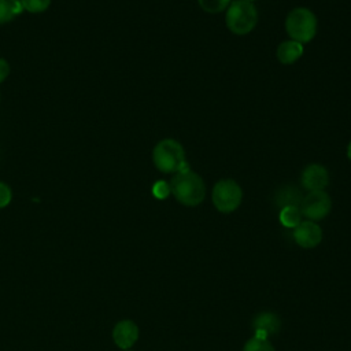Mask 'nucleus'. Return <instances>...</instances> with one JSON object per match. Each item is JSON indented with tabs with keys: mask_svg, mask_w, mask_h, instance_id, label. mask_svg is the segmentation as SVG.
<instances>
[{
	"mask_svg": "<svg viewBox=\"0 0 351 351\" xmlns=\"http://www.w3.org/2000/svg\"><path fill=\"white\" fill-rule=\"evenodd\" d=\"M170 184V193L184 206H199L206 197V185L203 178L192 169L177 171Z\"/></svg>",
	"mask_w": 351,
	"mask_h": 351,
	"instance_id": "obj_1",
	"label": "nucleus"
},
{
	"mask_svg": "<svg viewBox=\"0 0 351 351\" xmlns=\"http://www.w3.org/2000/svg\"><path fill=\"white\" fill-rule=\"evenodd\" d=\"M152 160L155 167L166 174H176L177 171L191 169L185 159L182 144L174 138L160 140L154 147Z\"/></svg>",
	"mask_w": 351,
	"mask_h": 351,
	"instance_id": "obj_2",
	"label": "nucleus"
},
{
	"mask_svg": "<svg viewBox=\"0 0 351 351\" xmlns=\"http://www.w3.org/2000/svg\"><path fill=\"white\" fill-rule=\"evenodd\" d=\"M318 21L315 14L307 7L291 10L285 18V30L291 40L300 44L310 43L317 34Z\"/></svg>",
	"mask_w": 351,
	"mask_h": 351,
	"instance_id": "obj_3",
	"label": "nucleus"
},
{
	"mask_svg": "<svg viewBox=\"0 0 351 351\" xmlns=\"http://www.w3.org/2000/svg\"><path fill=\"white\" fill-rule=\"evenodd\" d=\"M225 23L228 29L237 36L252 32L258 23V11L251 1L234 0L226 8Z\"/></svg>",
	"mask_w": 351,
	"mask_h": 351,
	"instance_id": "obj_4",
	"label": "nucleus"
},
{
	"mask_svg": "<svg viewBox=\"0 0 351 351\" xmlns=\"http://www.w3.org/2000/svg\"><path fill=\"white\" fill-rule=\"evenodd\" d=\"M211 199L214 207L223 214L233 213L239 208L243 200L241 186L232 178H222L217 181L213 188Z\"/></svg>",
	"mask_w": 351,
	"mask_h": 351,
	"instance_id": "obj_5",
	"label": "nucleus"
},
{
	"mask_svg": "<svg viewBox=\"0 0 351 351\" xmlns=\"http://www.w3.org/2000/svg\"><path fill=\"white\" fill-rule=\"evenodd\" d=\"M300 213L308 221L317 222L324 219L332 208V200L325 191H311L303 196Z\"/></svg>",
	"mask_w": 351,
	"mask_h": 351,
	"instance_id": "obj_6",
	"label": "nucleus"
},
{
	"mask_svg": "<svg viewBox=\"0 0 351 351\" xmlns=\"http://www.w3.org/2000/svg\"><path fill=\"white\" fill-rule=\"evenodd\" d=\"M300 184L308 192L324 191L329 184V173L325 166L311 163L303 169L300 174Z\"/></svg>",
	"mask_w": 351,
	"mask_h": 351,
	"instance_id": "obj_7",
	"label": "nucleus"
},
{
	"mask_svg": "<svg viewBox=\"0 0 351 351\" xmlns=\"http://www.w3.org/2000/svg\"><path fill=\"white\" fill-rule=\"evenodd\" d=\"M112 340L121 350H130L138 339V326L132 319H121L112 328Z\"/></svg>",
	"mask_w": 351,
	"mask_h": 351,
	"instance_id": "obj_8",
	"label": "nucleus"
},
{
	"mask_svg": "<svg viewBox=\"0 0 351 351\" xmlns=\"http://www.w3.org/2000/svg\"><path fill=\"white\" fill-rule=\"evenodd\" d=\"M293 240L302 248H314L322 240V229L317 222L302 221L293 229Z\"/></svg>",
	"mask_w": 351,
	"mask_h": 351,
	"instance_id": "obj_9",
	"label": "nucleus"
},
{
	"mask_svg": "<svg viewBox=\"0 0 351 351\" xmlns=\"http://www.w3.org/2000/svg\"><path fill=\"white\" fill-rule=\"evenodd\" d=\"M252 328L256 337L261 339H267L271 335H276L280 328H281V319L277 314L270 313V311H263L259 313L254 321H252Z\"/></svg>",
	"mask_w": 351,
	"mask_h": 351,
	"instance_id": "obj_10",
	"label": "nucleus"
},
{
	"mask_svg": "<svg viewBox=\"0 0 351 351\" xmlns=\"http://www.w3.org/2000/svg\"><path fill=\"white\" fill-rule=\"evenodd\" d=\"M303 44L293 41V40H285L282 41L276 51L277 60L282 64H293L299 60V58L303 55Z\"/></svg>",
	"mask_w": 351,
	"mask_h": 351,
	"instance_id": "obj_11",
	"label": "nucleus"
},
{
	"mask_svg": "<svg viewBox=\"0 0 351 351\" xmlns=\"http://www.w3.org/2000/svg\"><path fill=\"white\" fill-rule=\"evenodd\" d=\"M303 200V195L302 192L293 186V185H285L281 186L274 197L276 204L280 207V210L282 207H288V206H295V207H300Z\"/></svg>",
	"mask_w": 351,
	"mask_h": 351,
	"instance_id": "obj_12",
	"label": "nucleus"
},
{
	"mask_svg": "<svg viewBox=\"0 0 351 351\" xmlns=\"http://www.w3.org/2000/svg\"><path fill=\"white\" fill-rule=\"evenodd\" d=\"M22 8L21 0H0V25L12 21Z\"/></svg>",
	"mask_w": 351,
	"mask_h": 351,
	"instance_id": "obj_13",
	"label": "nucleus"
},
{
	"mask_svg": "<svg viewBox=\"0 0 351 351\" xmlns=\"http://www.w3.org/2000/svg\"><path fill=\"white\" fill-rule=\"evenodd\" d=\"M280 222L285 226V228H296L300 222H302V213L299 207L295 206H288V207H282L280 210Z\"/></svg>",
	"mask_w": 351,
	"mask_h": 351,
	"instance_id": "obj_14",
	"label": "nucleus"
},
{
	"mask_svg": "<svg viewBox=\"0 0 351 351\" xmlns=\"http://www.w3.org/2000/svg\"><path fill=\"white\" fill-rule=\"evenodd\" d=\"M232 0H197L200 8L208 14H219L225 11Z\"/></svg>",
	"mask_w": 351,
	"mask_h": 351,
	"instance_id": "obj_15",
	"label": "nucleus"
},
{
	"mask_svg": "<svg viewBox=\"0 0 351 351\" xmlns=\"http://www.w3.org/2000/svg\"><path fill=\"white\" fill-rule=\"evenodd\" d=\"M243 351H276L273 344L267 339L252 336L243 347Z\"/></svg>",
	"mask_w": 351,
	"mask_h": 351,
	"instance_id": "obj_16",
	"label": "nucleus"
},
{
	"mask_svg": "<svg viewBox=\"0 0 351 351\" xmlns=\"http://www.w3.org/2000/svg\"><path fill=\"white\" fill-rule=\"evenodd\" d=\"M51 0H21L22 7L29 12H43L49 7Z\"/></svg>",
	"mask_w": 351,
	"mask_h": 351,
	"instance_id": "obj_17",
	"label": "nucleus"
},
{
	"mask_svg": "<svg viewBox=\"0 0 351 351\" xmlns=\"http://www.w3.org/2000/svg\"><path fill=\"white\" fill-rule=\"evenodd\" d=\"M152 195L156 199H166L170 195V184L165 180H159L152 185Z\"/></svg>",
	"mask_w": 351,
	"mask_h": 351,
	"instance_id": "obj_18",
	"label": "nucleus"
},
{
	"mask_svg": "<svg viewBox=\"0 0 351 351\" xmlns=\"http://www.w3.org/2000/svg\"><path fill=\"white\" fill-rule=\"evenodd\" d=\"M12 199V191L11 188L5 184L0 181V208H4L10 204Z\"/></svg>",
	"mask_w": 351,
	"mask_h": 351,
	"instance_id": "obj_19",
	"label": "nucleus"
},
{
	"mask_svg": "<svg viewBox=\"0 0 351 351\" xmlns=\"http://www.w3.org/2000/svg\"><path fill=\"white\" fill-rule=\"evenodd\" d=\"M10 74V64L7 63L5 59L0 58V84L8 77Z\"/></svg>",
	"mask_w": 351,
	"mask_h": 351,
	"instance_id": "obj_20",
	"label": "nucleus"
},
{
	"mask_svg": "<svg viewBox=\"0 0 351 351\" xmlns=\"http://www.w3.org/2000/svg\"><path fill=\"white\" fill-rule=\"evenodd\" d=\"M347 158L351 160V141L347 145Z\"/></svg>",
	"mask_w": 351,
	"mask_h": 351,
	"instance_id": "obj_21",
	"label": "nucleus"
},
{
	"mask_svg": "<svg viewBox=\"0 0 351 351\" xmlns=\"http://www.w3.org/2000/svg\"><path fill=\"white\" fill-rule=\"evenodd\" d=\"M245 1H251V3H252V1H254V0H245Z\"/></svg>",
	"mask_w": 351,
	"mask_h": 351,
	"instance_id": "obj_22",
	"label": "nucleus"
},
{
	"mask_svg": "<svg viewBox=\"0 0 351 351\" xmlns=\"http://www.w3.org/2000/svg\"><path fill=\"white\" fill-rule=\"evenodd\" d=\"M125 351H132V350H125Z\"/></svg>",
	"mask_w": 351,
	"mask_h": 351,
	"instance_id": "obj_23",
	"label": "nucleus"
}]
</instances>
